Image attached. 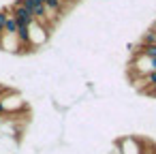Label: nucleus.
Returning <instances> with one entry per match:
<instances>
[{
  "label": "nucleus",
  "mask_w": 156,
  "mask_h": 154,
  "mask_svg": "<svg viewBox=\"0 0 156 154\" xmlns=\"http://www.w3.org/2000/svg\"><path fill=\"white\" fill-rule=\"evenodd\" d=\"M13 17H15V22H17V26H30L32 22H34V17H32V13L22 5V2H17L15 7H13Z\"/></svg>",
  "instance_id": "obj_1"
},
{
  "label": "nucleus",
  "mask_w": 156,
  "mask_h": 154,
  "mask_svg": "<svg viewBox=\"0 0 156 154\" xmlns=\"http://www.w3.org/2000/svg\"><path fill=\"white\" fill-rule=\"evenodd\" d=\"M22 5L32 13V17H37V20H45V15H47V7H45L43 2H39V0H22Z\"/></svg>",
  "instance_id": "obj_2"
},
{
  "label": "nucleus",
  "mask_w": 156,
  "mask_h": 154,
  "mask_svg": "<svg viewBox=\"0 0 156 154\" xmlns=\"http://www.w3.org/2000/svg\"><path fill=\"white\" fill-rule=\"evenodd\" d=\"M15 32H17V22L13 15H9V20L5 24V34H15Z\"/></svg>",
  "instance_id": "obj_3"
},
{
  "label": "nucleus",
  "mask_w": 156,
  "mask_h": 154,
  "mask_svg": "<svg viewBox=\"0 0 156 154\" xmlns=\"http://www.w3.org/2000/svg\"><path fill=\"white\" fill-rule=\"evenodd\" d=\"M141 43H143V45H156V30H150V32L143 37Z\"/></svg>",
  "instance_id": "obj_4"
},
{
  "label": "nucleus",
  "mask_w": 156,
  "mask_h": 154,
  "mask_svg": "<svg viewBox=\"0 0 156 154\" xmlns=\"http://www.w3.org/2000/svg\"><path fill=\"white\" fill-rule=\"evenodd\" d=\"M145 81L152 84V86H156V71H150V73L145 75Z\"/></svg>",
  "instance_id": "obj_5"
},
{
  "label": "nucleus",
  "mask_w": 156,
  "mask_h": 154,
  "mask_svg": "<svg viewBox=\"0 0 156 154\" xmlns=\"http://www.w3.org/2000/svg\"><path fill=\"white\" fill-rule=\"evenodd\" d=\"M7 20H9V13H7V11H0V28H2V30H5Z\"/></svg>",
  "instance_id": "obj_6"
},
{
  "label": "nucleus",
  "mask_w": 156,
  "mask_h": 154,
  "mask_svg": "<svg viewBox=\"0 0 156 154\" xmlns=\"http://www.w3.org/2000/svg\"><path fill=\"white\" fill-rule=\"evenodd\" d=\"M2 34H5V30H2V28H0V41H2Z\"/></svg>",
  "instance_id": "obj_7"
},
{
  "label": "nucleus",
  "mask_w": 156,
  "mask_h": 154,
  "mask_svg": "<svg viewBox=\"0 0 156 154\" xmlns=\"http://www.w3.org/2000/svg\"><path fill=\"white\" fill-rule=\"evenodd\" d=\"M39 2H43V5H45V0H39Z\"/></svg>",
  "instance_id": "obj_8"
}]
</instances>
